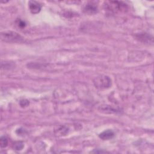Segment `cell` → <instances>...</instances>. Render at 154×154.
Listing matches in <instances>:
<instances>
[{
    "label": "cell",
    "instance_id": "obj_1",
    "mask_svg": "<svg viewBox=\"0 0 154 154\" xmlns=\"http://www.w3.org/2000/svg\"><path fill=\"white\" fill-rule=\"evenodd\" d=\"M1 39L5 42L10 43H19L24 41V38L19 34L12 31L2 32Z\"/></svg>",
    "mask_w": 154,
    "mask_h": 154
},
{
    "label": "cell",
    "instance_id": "obj_2",
    "mask_svg": "<svg viewBox=\"0 0 154 154\" xmlns=\"http://www.w3.org/2000/svg\"><path fill=\"white\" fill-rule=\"evenodd\" d=\"M93 83L97 88L107 89L111 86V80L107 76H100L94 79Z\"/></svg>",
    "mask_w": 154,
    "mask_h": 154
},
{
    "label": "cell",
    "instance_id": "obj_3",
    "mask_svg": "<svg viewBox=\"0 0 154 154\" xmlns=\"http://www.w3.org/2000/svg\"><path fill=\"white\" fill-rule=\"evenodd\" d=\"M106 7L107 10L113 12L124 11L127 9V5L123 2L107 1L106 2Z\"/></svg>",
    "mask_w": 154,
    "mask_h": 154
},
{
    "label": "cell",
    "instance_id": "obj_4",
    "mask_svg": "<svg viewBox=\"0 0 154 154\" xmlns=\"http://www.w3.org/2000/svg\"><path fill=\"white\" fill-rule=\"evenodd\" d=\"M29 8L31 11V12L33 14H37L40 12L41 10L42 6L41 5L34 1H31L29 2Z\"/></svg>",
    "mask_w": 154,
    "mask_h": 154
},
{
    "label": "cell",
    "instance_id": "obj_5",
    "mask_svg": "<svg viewBox=\"0 0 154 154\" xmlns=\"http://www.w3.org/2000/svg\"><path fill=\"white\" fill-rule=\"evenodd\" d=\"M99 137L103 140H108L112 139L114 137V133L113 131L108 129L101 133Z\"/></svg>",
    "mask_w": 154,
    "mask_h": 154
},
{
    "label": "cell",
    "instance_id": "obj_6",
    "mask_svg": "<svg viewBox=\"0 0 154 154\" xmlns=\"http://www.w3.org/2000/svg\"><path fill=\"white\" fill-rule=\"evenodd\" d=\"M97 7L95 5V4H93L92 3L88 4L86 5L84 8V12L86 13L90 14V15H93V14L97 12Z\"/></svg>",
    "mask_w": 154,
    "mask_h": 154
},
{
    "label": "cell",
    "instance_id": "obj_7",
    "mask_svg": "<svg viewBox=\"0 0 154 154\" xmlns=\"http://www.w3.org/2000/svg\"><path fill=\"white\" fill-rule=\"evenodd\" d=\"M101 108V111L104 112V113H116L117 111L116 110L113 108V107H111V106H102L100 107Z\"/></svg>",
    "mask_w": 154,
    "mask_h": 154
},
{
    "label": "cell",
    "instance_id": "obj_8",
    "mask_svg": "<svg viewBox=\"0 0 154 154\" xmlns=\"http://www.w3.org/2000/svg\"><path fill=\"white\" fill-rule=\"evenodd\" d=\"M57 133L56 134L57 136H65L68 132V129L65 127H61L57 130Z\"/></svg>",
    "mask_w": 154,
    "mask_h": 154
},
{
    "label": "cell",
    "instance_id": "obj_9",
    "mask_svg": "<svg viewBox=\"0 0 154 154\" xmlns=\"http://www.w3.org/2000/svg\"><path fill=\"white\" fill-rule=\"evenodd\" d=\"M8 139L5 136H2L0 138V146L1 148H5L7 146Z\"/></svg>",
    "mask_w": 154,
    "mask_h": 154
},
{
    "label": "cell",
    "instance_id": "obj_10",
    "mask_svg": "<svg viewBox=\"0 0 154 154\" xmlns=\"http://www.w3.org/2000/svg\"><path fill=\"white\" fill-rule=\"evenodd\" d=\"M24 146L23 143L20 142H16L13 145V148H14V149H15V150H16V151L22 150L24 148Z\"/></svg>",
    "mask_w": 154,
    "mask_h": 154
},
{
    "label": "cell",
    "instance_id": "obj_11",
    "mask_svg": "<svg viewBox=\"0 0 154 154\" xmlns=\"http://www.w3.org/2000/svg\"><path fill=\"white\" fill-rule=\"evenodd\" d=\"M20 106L22 107H27L29 105V102L27 100L23 99V100H21L20 101Z\"/></svg>",
    "mask_w": 154,
    "mask_h": 154
},
{
    "label": "cell",
    "instance_id": "obj_12",
    "mask_svg": "<svg viewBox=\"0 0 154 154\" xmlns=\"http://www.w3.org/2000/svg\"><path fill=\"white\" fill-rule=\"evenodd\" d=\"M18 25L20 27L23 28V27H25V23L24 21H22V20H19V22H18Z\"/></svg>",
    "mask_w": 154,
    "mask_h": 154
}]
</instances>
